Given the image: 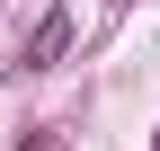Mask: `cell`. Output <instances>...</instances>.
Masks as SVG:
<instances>
[{
  "mask_svg": "<svg viewBox=\"0 0 160 151\" xmlns=\"http://www.w3.org/2000/svg\"><path fill=\"white\" fill-rule=\"evenodd\" d=\"M62 53H71V9H45V18H36V36H27V53H18V62H27V71H53Z\"/></svg>",
  "mask_w": 160,
  "mask_h": 151,
  "instance_id": "6da1fadb",
  "label": "cell"
},
{
  "mask_svg": "<svg viewBox=\"0 0 160 151\" xmlns=\"http://www.w3.org/2000/svg\"><path fill=\"white\" fill-rule=\"evenodd\" d=\"M151 151H160V134H151Z\"/></svg>",
  "mask_w": 160,
  "mask_h": 151,
  "instance_id": "7a4b0ae2",
  "label": "cell"
}]
</instances>
